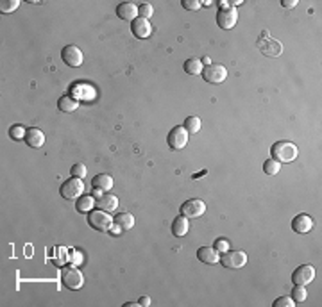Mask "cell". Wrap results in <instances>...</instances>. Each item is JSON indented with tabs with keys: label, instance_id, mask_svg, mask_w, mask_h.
Segmentation results:
<instances>
[{
	"label": "cell",
	"instance_id": "cell-30",
	"mask_svg": "<svg viewBox=\"0 0 322 307\" xmlns=\"http://www.w3.org/2000/svg\"><path fill=\"white\" fill-rule=\"evenodd\" d=\"M18 5H20L18 0H2L0 2V11L2 13H13V11L18 9Z\"/></svg>",
	"mask_w": 322,
	"mask_h": 307
},
{
	"label": "cell",
	"instance_id": "cell-26",
	"mask_svg": "<svg viewBox=\"0 0 322 307\" xmlns=\"http://www.w3.org/2000/svg\"><path fill=\"white\" fill-rule=\"evenodd\" d=\"M184 129H186L188 134H197L201 130V118L197 116H188L184 120Z\"/></svg>",
	"mask_w": 322,
	"mask_h": 307
},
{
	"label": "cell",
	"instance_id": "cell-27",
	"mask_svg": "<svg viewBox=\"0 0 322 307\" xmlns=\"http://www.w3.org/2000/svg\"><path fill=\"white\" fill-rule=\"evenodd\" d=\"M306 297H308V293H306V290H304V286L295 284V288L292 290L290 299L294 300L295 304H301V302H304V300H306Z\"/></svg>",
	"mask_w": 322,
	"mask_h": 307
},
{
	"label": "cell",
	"instance_id": "cell-29",
	"mask_svg": "<svg viewBox=\"0 0 322 307\" xmlns=\"http://www.w3.org/2000/svg\"><path fill=\"white\" fill-rule=\"evenodd\" d=\"M9 138L14 139V141H18V139H23V138H25V130H23L22 125H20V123L11 125V129H9Z\"/></svg>",
	"mask_w": 322,
	"mask_h": 307
},
{
	"label": "cell",
	"instance_id": "cell-6",
	"mask_svg": "<svg viewBox=\"0 0 322 307\" xmlns=\"http://www.w3.org/2000/svg\"><path fill=\"white\" fill-rule=\"evenodd\" d=\"M220 264L229 270H240L247 264V254L242 250H233V252H224L220 255Z\"/></svg>",
	"mask_w": 322,
	"mask_h": 307
},
{
	"label": "cell",
	"instance_id": "cell-32",
	"mask_svg": "<svg viewBox=\"0 0 322 307\" xmlns=\"http://www.w3.org/2000/svg\"><path fill=\"white\" fill-rule=\"evenodd\" d=\"M70 174H72V177H79V179H82L86 175V166L84 165H80V163H77V165H74L70 168Z\"/></svg>",
	"mask_w": 322,
	"mask_h": 307
},
{
	"label": "cell",
	"instance_id": "cell-13",
	"mask_svg": "<svg viewBox=\"0 0 322 307\" xmlns=\"http://www.w3.org/2000/svg\"><path fill=\"white\" fill-rule=\"evenodd\" d=\"M315 279V270L312 264H301L299 268H295L292 273V282L299 286H306Z\"/></svg>",
	"mask_w": 322,
	"mask_h": 307
},
{
	"label": "cell",
	"instance_id": "cell-3",
	"mask_svg": "<svg viewBox=\"0 0 322 307\" xmlns=\"http://www.w3.org/2000/svg\"><path fill=\"white\" fill-rule=\"evenodd\" d=\"M256 47L261 50V54H265L267 58H279L283 52V45L277 40L270 38L267 31H263L259 34L258 41H256Z\"/></svg>",
	"mask_w": 322,
	"mask_h": 307
},
{
	"label": "cell",
	"instance_id": "cell-40",
	"mask_svg": "<svg viewBox=\"0 0 322 307\" xmlns=\"http://www.w3.org/2000/svg\"><path fill=\"white\" fill-rule=\"evenodd\" d=\"M125 306H127V307H136V306H140V304H134V302H127V304H125Z\"/></svg>",
	"mask_w": 322,
	"mask_h": 307
},
{
	"label": "cell",
	"instance_id": "cell-20",
	"mask_svg": "<svg viewBox=\"0 0 322 307\" xmlns=\"http://www.w3.org/2000/svg\"><path fill=\"white\" fill-rule=\"evenodd\" d=\"M188 229H190V222H188L186 216H177V218L172 222V234L175 238H183L188 234Z\"/></svg>",
	"mask_w": 322,
	"mask_h": 307
},
{
	"label": "cell",
	"instance_id": "cell-38",
	"mask_svg": "<svg viewBox=\"0 0 322 307\" xmlns=\"http://www.w3.org/2000/svg\"><path fill=\"white\" fill-rule=\"evenodd\" d=\"M93 196H97V198H100V196L104 195V191L102 189H98V187H93V193H91Z\"/></svg>",
	"mask_w": 322,
	"mask_h": 307
},
{
	"label": "cell",
	"instance_id": "cell-25",
	"mask_svg": "<svg viewBox=\"0 0 322 307\" xmlns=\"http://www.w3.org/2000/svg\"><path fill=\"white\" fill-rule=\"evenodd\" d=\"M115 222H116V225H120L124 231H127V229H133L134 227V218H133V214L131 213H118L116 214V218H115Z\"/></svg>",
	"mask_w": 322,
	"mask_h": 307
},
{
	"label": "cell",
	"instance_id": "cell-24",
	"mask_svg": "<svg viewBox=\"0 0 322 307\" xmlns=\"http://www.w3.org/2000/svg\"><path fill=\"white\" fill-rule=\"evenodd\" d=\"M183 68L186 73H190V75H201L202 70H204V64H202L201 59L192 58V59H186V61H184Z\"/></svg>",
	"mask_w": 322,
	"mask_h": 307
},
{
	"label": "cell",
	"instance_id": "cell-18",
	"mask_svg": "<svg viewBox=\"0 0 322 307\" xmlns=\"http://www.w3.org/2000/svg\"><path fill=\"white\" fill-rule=\"evenodd\" d=\"M23 139H25V143L31 148H40V147H43V143H45V134H43V130L36 129V127H31V129L25 130V138Z\"/></svg>",
	"mask_w": 322,
	"mask_h": 307
},
{
	"label": "cell",
	"instance_id": "cell-9",
	"mask_svg": "<svg viewBox=\"0 0 322 307\" xmlns=\"http://www.w3.org/2000/svg\"><path fill=\"white\" fill-rule=\"evenodd\" d=\"M237 22H238V11L233 5L219 9V13H217V23H219L220 29L229 31V29H233V27L237 25Z\"/></svg>",
	"mask_w": 322,
	"mask_h": 307
},
{
	"label": "cell",
	"instance_id": "cell-10",
	"mask_svg": "<svg viewBox=\"0 0 322 307\" xmlns=\"http://www.w3.org/2000/svg\"><path fill=\"white\" fill-rule=\"evenodd\" d=\"M70 91H72V97L76 98L77 102H91V100H95V97H97L95 88L91 84H88V82L74 84Z\"/></svg>",
	"mask_w": 322,
	"mask_h": 307
},
{
	"label": "cell",
	"instance_id": "cell-14",
	"mask_svg": "<svg viewBox=\"0 0 322 307\" xmlns=\"http://www.w3.org/2000/svg\"><path fill=\"white\" fill-rule=\"evenodd\" d=\"M131 31H133L134 38H138V40H147L149 36L152 34V25L149 23V20L138 16L134 22H131Z\"/></svg>",
	"mask_w": 322,
	"mask_h": 307
},
{
	"label": "cell",
	"instance_id": "cell-4",
	"mask_svg": "<svg viewBox=\"0 0 322 307\" xmlns=\"http://www.w3.org/2000/svg\"><path fill=\"white\" fill-rule=\"evenodd\" d=\"M82 191H84V183L79 177H70L59 187V193L65 200H77L82 195Z\"/></svg>",
	"mask_w": 322,
	"mask_h": 307
},
{
	"label": "cell",
	"instance_id": "cell-16",
	"mask_svg": "<svg viewBox=\"0 0 322 307\" xmlns=\"http://www.w3.org/2000/svg\"><path fill=\"white\" fill-rule=\"evenodd\" d=\"M116 14L120 20L125 22H134L138 18V7L133 4V2H122V4L116 5Z\"/></svg>",
	"mask_w": 322,
	"mask_h": 307
},
{
	"label": "cell",
	"instance_id": "cell-5",
	"mask_svg": "<svg viewBox=\"0 0 322 307\" xmlns=\"http://www.w3.org/2000/svg\"><path fill=\"white\" fill-rule=\"evenodd\" d=\"M111 223H113L111 214L106 213V211H100V209L93 211L91 209L88 213V225L91 229H95V231H98V232L109 231V229H111Z\"/></svg>",
	"mask_w": 322,
	"mask_h": 307
},
{
	"label": "cell",
	"instance_id": "cell-15",
	"mask_svg": "<svg viewBox=\"0 0 322 307\" xmlns=\"http://www.w3.org/2000/svg\"><path fill=\"white\" fill-rule=\"evenodd\" d=\"M313 229V220L310 214H297L294 220H292V231L297 232V234H306Z\"/></svg>",
	"mask_w": 322,
	"mask_h": 307
},
{
	"label": "cell",
	"instance_id": "cell-2",
	"mask_svg": "<svg viewBox=\"0 0 322 307\" xmlns=\"http://www.w3.org/2000/svg\"><path fill=\"white\" fill-rule=\"evenodd\" d=\"M61 282L65 288L68 290L76 291L80 290L82 284H84V277H82V272L76 266H63L61 268Z\"/></svg>",
	"mask_w": 322,
	"mask_h": 307
},
{
	"label": "cell",
	"instance_id": "cell-7",
	"mask_svg": "<svg viewBox=\"0 0 322 307\" xmlns=\"http://www.w3.org/2000/svg\"><path fill=\"white\" fill-rule=\"evenodd\" d=\"M188 138H190V134L186 132L183 125H175L174 129L168 132V136H166V143H168V147L172 150H181V148L186 147Z\"/></svg>",
	"mask_w": 322,
	"mask_h": 307
},
{
	"label": "cell",
	"instance_id": "cell-1",
	"mask_svg": "<svg viewBox=\"0 0 322 307\" xmlns=\"http://www.w3.org/2000/svg\"><path fill=\"white\" fill-rule=\"evenodd\" d=\"M297 154H299L297 147L292 141H285V139L276 141L270 147V156L277 163H292V161L297 159Z\"/></svg>",
	"mask_w": 322,
	"mask_h": 307
},
{
	"label": "cell",
	"instance_id": "cell-23",
	"mask_svg": "<svg viewBox=\"0 0 322 307\" xmlns=\"http://www.w3.org/2000/svg\"><path fill=\"white\" fill-rule=\"evenodd\" d=\"M77 106H79V102L72 95H65V97H61L58 100V109L63 113H74L77 109Z\"/></svg>",
	"mask_w": 322,
	"mask_h": 307
},
{
	"label": "cell",
	"instance_id": "cell-31",
	"mask_svg": "<svg viewBox=\"0 0 322 307\" xmlns=\"http://www.w3.org/2000/svg\"><path fill=\"white\" fill-rule=\"evenodd\" d=\"M152 14H154V9H152L151 4H142L138 7V16L140 18H145V20H149Z\"/></svg>",
	"mask_w": 322,
	"mask_h": 307
},
{
	"label": "cell",
	"instance_id": "cell-33",
	"mask_svg": "<svg viewBox=\"0 0 322 307\" xmlns=\"http://www.w3.org/2000/svg\"><path fill=\"white\" fill-rule=\"evenodd\" d=\"M181 5H183L184 9H188V11H199L202 2H199V0H183Z\"/></svg>",
	"mask_w": 322,
	"mask_h": 307
},
{
	"label": "cell",
	"instance_id": "cell-28",
	"mask_svg": "<svg viewBox=\"0 0 322 307\" xmlns=\"http://www.w3.org/2000/svg\"><path fill=\"white\" fill-rule=\"evenodd\" d=\"M279 170H281V163H277V161H274L272 157H270V159H267L263 163V172L267 175H276L277 172H279Z\"/></svg>",
	"mask_w": 322,
	"mask_h": 307
},
{
	"label": "cell",
	"instance_id": "cell-8",
	"mask_svg": "<svg viewBox=\"0 0 322 307\" xmlns=\"http://www.w3.org/2000/svg\"><path fill=\"white\" fill-rule=\"evenodd\" d=\"M201 75L210 84H222L224 80L228 79V70L222 64H208V66H204Z\"/></svg>",
	"mask_w": 322,
	"mask_h": 307
},
{
	"label": "cell",
	"instance_id": "cell-12",
	"mask_svg": "<svg viewBox=\"0 0 322 307\" xmlns=\"http://www.w3.org/2000/svg\"><path fill=\"white\" fill-rule=\"evenodd\" d=\"M181 214L186 216V218H199L206 213V204L199 198H190L181 205Z\"/></svg>",
	"mask_w": 322,
	"mask_h": 307
},
{
	"label": "cell",
	"instance_id": "cell-37",
	"mask_svg": "<svg viewBox=\"0 0 322 307\" xmlns=\"http://www.w3.org/2000/svg\"><path fill=\"white\" fill-rule=\"evenodd\" d=\"M138 304H140V306H143V307H145V306H149V304H151V299H149V297H142V299H140V302H138Z\"/></svg>",
	"mask_w": 322,
	"mask_h": 307
},
{
	"label": "cell",
	"instance_id": "cell-19",
	"mask_svg": "<svg viewBox=\"0 0 322 307\" xmlns=\"http://www.w3.org/2000/svg\"><path fill=\"white\" fill-rule=\"evenodd\" d=\"M97 209L106 211V213H113V211L118 209V196L115 195H102L100 198L95 200Z\"/></svg>",
	"mask_w": 322,
	"mask_h": 307
},
{
	"label": "cell",
	"instance_id": "cell-22",
	"mask_svg": "<svg viewBox=\"0 0 322 307\" xmlns=\"http://www.w3.org/2000/svg\"><path fill=\"white\" fill-rule=\"evenodd\" d=\"M95 207V198L93 195H80L79 198L76 200V209L79 211V213H84L88 214L89 211Z\"/></svg>",
	"mask_w": 322,
	"mask_h": 307
},
{
	"label": "cell",
	"instance_id": "cell-35",
	"mask_svg": "<svg viewBox=\"0 0 322 307\" xmlns=\"http://www.w3.org/2000/svg\"><path fill=\"white\" fill-rule=\"evenodd\" d=\"M215 250H219V254H224L229 250V243L228 240H215Z\"/></svg>",
	"mask_w": 322,
	"mask_h": 307
},
{
	"label": "cell",
	"instance_id": "cell-34",
	"mask_svg": "<svg viewBox=\"0 0 322 307\" xmlns=\"http://www.w3.org/2000/svg\"><path fill=\"white\" fill-rule=\"evenodd\" d=\"M294 304L295 302L290 299V297H279L277 300H274L272 307H292Z\"/></svg>",
	"mask_w": 322,
	"mask_h": 307
},
{
	"label": "cell",
	"instance_id": "cell-21",
	"mask_svg": "<svg viewBox=\"0 0 322 307\" xmlns=\"http://www.w3.org/2000/svg\"><path fill=\"white\" fill-rule=\"evenodd\" d=\"M91 186L98 187V189H102V191H109L113 187V177L107 174H98L91 179Z\"/></svg>",
	"mask_w": 322,
	"mask_h": 307
},
{
	"label": "cell",
	"instance_id": "cell-17",
	"mask_svg": "<svg viewBox=\"0 0 322 307\" xmlns=\"http://www.w3.org/2000/svg\"><path fill=\"white\" fill-rule=\"evenodd\" d=\"M197 257L204 264H217L220 261L219 250H215V246H201L197 250Z\"/></svg>",
	"mask_w": 322,
	"mask_h": 307
},
{
	"label": "cell",
	"instance_id": "cell-11",
	"mask_svg": "<svg viewBox=\"0 0 322 307\" xmlns=\"http://www.w3.org/2000/svg\"><path fill=\"white\" fill-rule=\"evenodd\" d=\"M61 59L65 61V64H68L70 68H77L82 64L84 56H82L79 47H76V45H67V47L61 50Z\"/></svg>",
	"mask_w": 322,
	"mask_h": 307
},
{
	"label": "cell",
	"instance_id": "cell-36",
	"mask_svg": "<svg viewBox=\"0 0 322 307\" xmlns=\"http://www.w3.org/2000/svg\"><path fill=\"white\" fill-rule=\"evenodd\" d=\"M281 5H283V7H286V9H292V7H295V5H297V0H281Z\"/></svg>",
	"mask_w": 322,
	"mask_h": 307
},
{
	"label": "cell",
	"instance_id": "cell-39",
	"mask_svg": "<svg viewBox=\"0 0 322 307\" xmlns=\"http://www.w3.org/2000/svg\"><path fill=\"white\" fill-rule=\"evenodd\" d=\"M204 66H208V64H211V59L210 58H204V62H202Z\"/></svg>",
	"mask_w": 322,
	"mask_h": 307
}]
</instances>
